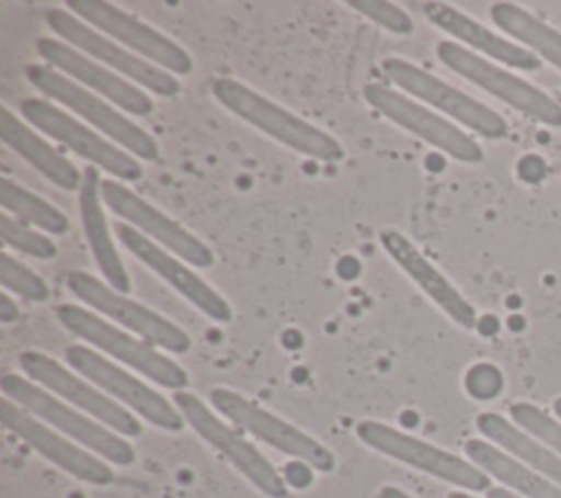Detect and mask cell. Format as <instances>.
I'll return each instance as SVG.
<instances>
[{"label": "cell", "instance_id": "7402d4cb", "mask_svg": "<svg viewBox=\"0 0 561 498\" xmlns=\"http://www.w3.org/2000/svg\"><path fill=\"white\" fill-rule=\"evenodd\" d=\"M423 13L425 18L438 26L440 31L449 33L451 37H456L458 42L471 46L473 50H480L506 66L519 68V70H535L539 68V59L535 53H530L524 46H517L515 42L493 33L491 29L482 26L480 22H476L473 18H469L467 13L445 4V2H423Z\"/></svg>", "mask_w": 561, "mask_h": 498}, {"label": "cell", "instance_id": "3957f363", "mask_svg": "<svg viewBox=\"0 0 561 498\" xmlns=\"http://www.w3.org/2000/svg\"><path fill=\"white\" fill-rule=\"evenodd\" d=\"M28 81L48 99L66 105L70 112L79 114L83 121H88L92 127H96L105 138H110L114 145L131 154L134 158L156 162L160 156L158 143L131 118L123 116L121 110H116L110 101L103 97L90 92L81 83L72 81L64 72L46 66V64H31L26 66Z\"/></svg>", "mask_w": 561, "mask_h": 498}, {"label": "cell", "instance_id": "f1b7e54d", "mask_svg": "<svg viewBox=\"0 0 561 498\" xmlns=\"http://www.w3.org/2000/svg\"><path fill=\"white\" fill-rule=\"evenodd\" d=\"M0 237L4 246L35 259H53L57 254V246L53 244V239L37 233L33 226L11 217L9 213L0 215Z\"/></svg>", "mask_w": 561, "mask_h": 498}, {"label": "cell", "instance_id": "d4e9b609", "mask_svg": "<svg viewBox=\"0 0 561 498\" xmlns=\"http://www.w3.org/2000/svg\"><path fill=\"white\" fill-rule=\"evenodd\" d=\"M465 452L473 465L526 498H561L559 485H554L526 463L517 461L515 456L502 452L493 443H486L482 439H469L465 443Z\"/></svg>", "mask_w": 561, "mask_h": 498}, {"label": "cell", "instance_id": "ffe728a7", "mask_svg": "<svg viewBox=\"0 0 561 498\" xmlns=\"http://www.w3.org/2000/svg\"><path fill=\"white\" fill-rule=\"evenodd\" d=\"M116 237L121 244L147 268H151L160 279H164L175 292H180L191 305H195L204 316L228 322L232 318L230 305L224 296H219L202 276H197L191 268H186L180 259H175L171 252L140 235L136 228H131L125 222H116L114 226Z\"/></svg>", "mask_w": 561, "mask_h": 498}, {"label": "cell", "instance_id": "ba28073f", "mask_svg": "<svg viewBox=\"0 0 561 498\" xmlns=\"http://www.w3.org/2000/svg\"><path fill=\"white\" fill-rule=\"evenodd\" d=\"M66 285L81 303L114 320L116 325L129 329L149 344L167 349L171 353H186L191 349V338L175 322L127 298V294H121L94 274L75 270L68 274Z\"/></svg>", "mask_w": 561, "mask_h": 498}, {"label": "cell", "instance_id": "d590c367", "mask_svg": "<svg viewBox=\"0 0 561 498\" xmlns=\"http://www.w3.org/2000/svg\"><path fill=\"white\" fill-rule=\"evenodd\" d=\"M447 498H473V496H469L465 491H451V494H447Z\"/></svg>", "mask_w": 561, "mask_h": 498}, {"label": "cell", "instance_id": "8d00e7d4", "mask_svg": "<svg viewBox=\"0 0 561 498\" xmlns=\"http://www.w3.org/2000/svg\"><path fill=\"white\" fill-rule=\"evenodd\" d=\"M554 412H557V417L561 419V397L554 399Z\"/></svg>", "mask_w": 561, "mask_h": 498}, {"label": "cell", "instance_id": "f546056e", "mask_svg": "<svg viewBox=\"0 0 561 498\" xmlns=\"http://www.w3.org/2000/svg\"><path fill=\"white\" fill-rule=\"evenodd\" d=\"M0 281L4 292H13L26 301H46L50 296L44 279L9 252H0Z\"/></svg>", "mask_w": 561, "mask_h": 498}, {"label": "cell", "instance_id": "d6a6232c", "mask_svg": "<svg viewBox=\"0 0 561 498\" xmlns=\"http://www.w3.org/2000/svg\"><path fill=\"white\" fill-rule=\"evenodd\" d=\"M18 318H20L18 303L9 296V292H2V296H0V320L2 322H13Z\"/></svg>", "mask_w": 561, "mask_h": 498}, {"label": "cell", "instance_id": "e575fe53", "mask_svg": "<svg viewBox=\"0 0 561 498\" xmlns=\"http://www.w3.org/2000/svg\"><path fill=\"white\" fill-rule=\"evenodd\" d=\"M486 498H522V496H517V494H513V491H508L504 487H491L486 491Z\"/></svg>", "mask_w": 561, "mask_h": 498}, {"label": "cell", "instance_id": "4dcf8cb0", "mask_svg": "<svg viewBox=\"0 0 561 498\" xmlns=\"http://www.w3.org/2000/svg\"><path fill=\"white\" fill-rule=\"evenodd\" d=\"M511 417L522 430H526L528 434H533L535 439H539L561 456V423L557 419H552L548 412L526 401L513 404Z\"/></svg>", "mask_w": 561, "mask_h": 498}, {"label": "cell", "instance_id": "30bf717a", "mask_svg": "<svg viewBox=\"0 0 561 498\" xmlns=\"http://www.w3.org/2000/svg\"><path fill=\"white\" fill-rule=\"evenodd\" d=\"M68 9L110 39L171 75H188L193 70V59L182 46L112 2L70 0Z\"/></svg>", "mask_w": 561, "mask_h": 498}, {"label": "cell", "instance_id": "d6986e66", "mask_svg": "<svg viewBox=\"0 0 561 498\" xmlns=\"http://www.w3.org/2000/svg\"><path fill=\"white\" fill-rule=\"evenodd\" d=\"M39 57L55 70L64 72L72 81L81 83L83 88L96 92L112 105L121 107L134 116H147L153 112V101L140 90V86L131 83L123 75L110 70L107 66L99 64L96 59L83 55L81 50L72 48L70 44L53 37H39L35 42Z\"/></svg>", "mask_w": 561, "mask_h": 498}, {"label": "cell", "instance_id": "6da1fadb", "mask_svg": "<svg viewBox=\"0 0 561 498\" xmlns=\"http://www.w3.org/2000/svg\"><path fill=\"white\" fill-rule=\"evenodd\" d=\"M213 94L226 110H230L252 127L261 129L263 134L272 136L274 140L287 145L289 149L302 156H309L322 162H337L344 156L342 145L333 136L302 121L300 116L291 114L289 110L280 107L272 99L259 94L256 90L248 88L237 79H230V77L215 79Z\"/></svg>", "mask_w": 561, "mask_h": 498}, {"label": "cell", "instance_id": "5bb4252c", "mask_svg": "<svg viewBox=\"0 0 561 498\" xmlns=\"http://www.w3.org/2000/svg\"><path fill=\"white\" fill-rule=\"evenodd\" d=\"M210 404L234 426L250 432L270 448L294 456L318 472H331L335 467V456L329 448H324L320 441L298 430L296 426L287 423L285 419L276 417L274 412L245 399L243 395L219 386L210 391Z\"/></svg>", "mask_w": 561, "mask_h": 498}, {"label": "cell", "instance_id": "9c48e42d", "mask_svg": "<svg viewBox=\"0 0 561 498\" xmlns=\"http://www.w3.org/2000/svg\"><path fill=\"white\" fill-rule=\"evenodd\" d=\"M436 57L449 70L469 79L471 83L497 97L506 105L524 112L535 121H541L552 127H561V105L550 94L528 83L526 79H519L508 70L482 59L473 50L447 39L436 44Z\"/></svg>", "mask_w": 561, "mask_h": 498}, {"label": "cell", "instance_id": "ac0fdd59", "mask_svg": "<svg viewBox=\"0 0 561 498\" xmlns=\"http://www.w3.org/2000/svg\"><path fill=\"white\" fill-rule=\"evenodd\" d=\"M101 195H103V204H107V208L114 215L125 219V224L136 228L140 235H147L160 248H167L171 254H178L180 259L193 263L195 268L213 265L215 261L213 250L204 241H199L175 219L158 211L153 204L136 195L131 189L123 186V182L103 180Z\"/></svg>", "mask_w": 561, "mask_h": 498}, {"label": "cell", "instance_id": "44dd1931", "mask_svg": "<svg viewBox=\"0 0 561 498\" xmlns=\"http://www.w3.org/2000/svg\"><path fill=\"white\" fill-rule=\"evenodd\" d=\"M383 250L392 257V261L460 327H476V309L473 305L436 270L425 254L401 233L383 230L379 235Z\"/></svg>", "mask_w": 561, "mask_h": 498}, {"label": "cell", "instance_id": "e0dca14e", "mask_svg": "<svg viewBox=\"0 0 561 498\" xmlns=\"http://www.w3.org/2000/svg\"><path fill=\"white\" fill-rule=\"evenodd\" d=\"M0 419L9 432L75 478L90 485H110L114 480L112 467L101 456L72 443L66 434L39 421L9 397H2L0 401Z\"/></svg>", "mask_w": 561, "mask_h": 498}, {"label": "cell", "instance_id": "1f68e13d", "mask_svg": "<svg viewBox=\"0 0 561 498\" xmlns=\"http://www.w3.org/2000/svg\"><path fill=\"white\" fill-rule=\"evenodd\" d=\"M348 7L353 11L370 18L373 22H377L379 26H383L390 33L410 35L412 29H414L412 18L392 2H386V0H351Z\"/></svg>", "mask_w": 561, "mask_h": 498}, {"label": "cell", "instance_id": "4316f807", "mask_svg": "<svg viewBox=\"0 0 561 498\" xmlns=\"http://www.w3.org/2000/svg\"><path fill=\"white\" fill-rule=\"evenodd\" d=\"M491 20L497 29L508 33L513 39L530 46L543 59L561 70V31L552 29L530 11L513 2L491 4Z\"/></svg>", "mask_w": 561, "mask_h": 498}, {"label": "cell", "instance_id": "52a82bcc", "mask_svg": "<svg viewBox=\"0 0 561 498\" xmlns=\"http://www.w3.org/2000/svg\"><path fill=\"white\" fill-rule=\"evenodd\" d=\"M20 112L35 129L59 140L64 147L85 158L94 167L107 171L110 176L127 182H136L142 178V167L131 154H127L99 132L90 129L85 123L77 121L68 112L59 110L50 101L26 97L20 103Z\"/></svg>", "mask_w": 561, "mask_h": 498}, {"label": "cell", "instance_id": "2e32d148", "mask_svg": "<svg viewBox=\"0 0 561 498\" xmlns=\"http://www.w3.org/2000/svg\"><path fill=\"white\" fill-rule=\"evenodd\" d=\"M364 99L388 121L412 132L414 136L423 138L432 147L460 162H480L484 156L480 145L451 121L438 116L423 103L405 97L390 86L368 83L364 88Z\"/></svg>", "mask_w": 561, "mask_h": 498}, {"label": "cell", "instance_id": "603a6c76", "mask_svg": "<svg viewBox=\"0 0 561 498\" xmlns=\"http://www.w3.org/2000/svg\"><path fill=\"white\" fill-rule=\"evenodd\" d=\"M101 176L94 167H88L83 171V182L79 189V213H81V224L83 233L90 246V252L105 276V281L118 290L121 294H127L131 290L125 263L114 246V239L110 235L107 222H105V211H103V195H101Z\"/></svg>", "mask_w": 561, "mask_h": 498}, {"label": "cell", "instance_id": "cb8c5ba5", "mask_svg": "<svg viewBox=\"0 0 561 498\" xmlns=\"http://www.w3.org/2000/svg\"><path fill=\"white\" fill-rule=\"evenodd\" d=\"M0 138L13 149L20 158H24L33 169H37L46 180L64 191L81 189L83 173L57 151L48 140H44L35 129H31L20 116H15L7 105L0 107Z\"/></svg>", "mask_w": 561, "mask_h": 498}, {"label": "cell", "instance_id": "836d02e7", "mask_svg": "<svg viewBox=\"0 0 561 498\" xmlns=\"http://www.w3.org/2000/svg\"><path fill=\"white\" fill-rule=\"evenodd\" d=\"M379 498H412L410 494H405L403 489L399 487H392V485H386L379 489Z\"/></svg>", "mask_w": 561, "mask_h": 498}, {"label": "cell", "instance_id": "8fae6325", "mask_svg": "<svg viewBox=\"0 0 561 498\" xmlns=\"http://www.w3.org/2000/svg\"><path fill=\"white\" fill-rule=\"evenodd\" d=\"M64 355H66V362L77 373H81L88 382L99 386L105 395H110L121 406L123 404L129 406L149 423L169 432H178L184 428L182 412L169 399H164L158 391L147 386L136 375L127 373L118 364L103 358L99 351L85 344H70L66 347Z\"/></svg>", "mask_w": 561, "mask_h": 498}, {"label": "cell", "instance_id": "7a4b0ae2", "mask_svg": "<svg viewBox=\"0 0 561 498\" xmlns=\"http://www.w3.org/2000/svg\"><path fill=\"white\" fill-rule=\"evenodd\" d=\"M0 388L4 397L28 410L33 417L39 421L53 426L68 439L81 443L85 450L94 452L103 461H110L114 465H131L136 459L134 448L114 430L103 426L101 421L92 419L85 412H79L77 408H70L64 399L53 395L50 391L42 388L39 384L15 375L7 373L0 380Z\"/></svg>", "mask_w": 561, "mask_h": 498}, {"label": "cell", "instance_id": "5b68a950", "mask_svg": "<svg viewBox=\"0 0 561 498\" xmlns=\"http://www.w3.org/2000/svg\"><path fill=\"white\" fill-rule=\"evenodd\" d=\"M44 18H46V24L53 29V33L61 37V42L96 59L110 70L123 75L131 83L142 86L158 97H173L180 92V83L171 72L134 55L118 42L110 39L107 35H103L101 31H96L94 26L77 18L75 13L55 7V9H48Z\"/></svg>", "mask_w": 561, "mask_h": 498}, {"label": "cell", "instance_id": "277c9868", "mask_svg": "<svg viewBox=\"0 0 561 498\" xmlns=\"http://www.w3.org/2000/svg\"><path fill=\"white\" fill-rule=\"evenodd\" d=\"M57 320L77 338L85 340L88 344L96 347L99 351L112 355L114 360L131 366L134 371L142 373L145 377L153 380L156 384L171 388V391H182L188 384L186 371L175 364L171 358L162 355L153 344H149L142 338H136L121 327L107 322L99 314L79 307V305H59L55 309Z\"/></svg>", "mask_w": 561, "mask_h": 498}, {"label": "cell", "instance_id": "8992f818", "mask_svg": "<svg viewBox=\"0 0 561 498\" xmlns=\"http://www.w3.org/2000/svg\"><path fill=\"white\" fill-rule=\"evenodd\" d=\"M355 432L359 441L366 443L368 448L414 469H421L434 478H440L469 491L491 489L489 474L482 472L478 465L427 441H421L408 432H401L392 426H386L381 421H359Z\"/></svg>", "mask_w": 561, "mask_h": 498}, {"label": "cell", "instance_id": "9a60e30c", "mask_svg": "<svg viewBox=\"0 0 561 498\" xmlns=\"http://www.w3.org/2000/svg\"><path fill=\"white\" fill-rule=\"evenodd\" d=\"M18 360L22 371L31 377V382L44 386L66 404L81 408L85 415L101 421L121 437H138L142 432L140 421L129 410H125L118 401H114L92 382L70 373L66 366H61L46 353L22 351Z\"/></svg>", "mask_w": 561, "mask_h": 498}, {"label": "cell", "instance_id": "4fadbf2b", "mask_svg": "<svg viewBox=\"0 0 561 498\" xmlns=\"http://www.w3.org/2000/svg\"><path fill=\"white\" fill-rule=\"evenodd\" d=\"M381 68L386 77L403 92L456 118L471 132L484 138H504L508 134V123L495 110L465 94L456 86L434 77L432 72L414 66L412 61H405L401 57H388L381 61Z\"/></svg>", "mask_w": 561, "mask_h": 498}, {"label": "cell", "instance_id": "484cf974", "mask_svg": "<svg viewBox=\"0 0 561 498\" xmlns=\"http://www.w3.org/2000/svg\"><path fill=\"white\" fill-rule=\"evenodd\" d=\"M476 426L486 439L561 487V456L552 448L495 412L478 415Z\"/></svg>", "mask_w": 561, "mask_h": 498}, {"label": "cell", "instance_id": "83f0119b", "mask_svg": "<svg viewBox=\"0 0 561 498\" xmlns=\"http://www.w3.org/2000/svg\"><path fill=\"white\" fill-rule=\"evenodd\" d=\"M0 204H2L4 213H9L11 217H15L33 228H42L50 235H64L70 228L68 217L57 206H53L37 193L28 191L26 186H22L9 178L0 180Z\"/></svg>", "mask_w": 561, "mask_h": 498}, {"label": "cell", "instance_id": "7c38bea8", "mask_svg": "<svg viewBox=\"0 0 561 498\" xmlns=\"http://www.w3.org/2000/svg\"><path fill=\"white\" fill-rule=\"evenodd\" d=\"M175 408L182 412L184 421L224 459H228L259 491L270 498H285L287 487L283 476L272 467V463L252 445L245 437H241L234 428L221 421L197 395L178 391L173 395Z\"/></svg>", "mask_w": 561, "mask_h": 498}]
</instances>
